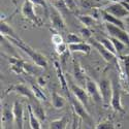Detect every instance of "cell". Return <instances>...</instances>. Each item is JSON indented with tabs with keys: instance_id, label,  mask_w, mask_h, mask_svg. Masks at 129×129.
<instances>
[{
	"instance_id": "obj_1",
	"label": "cell",
	"mask_w": 129,
	"mask_h": 129,
	"mask_svg": "<svg viewBox=\"0 0 129 129\" xmlns=\"http://www.w3.org/2000/svg\"><path fill=\"white\" fill-rule=\"evenodd\" d=\"M0 31H1V36L6 37L12 44H14L16 47H18L24 53H26L27 55L32 59V61L34 62V64L37 67H40V68H47L48 67L49 62H48L47 57L45 55H42L40 52L34 50L33 48H31L29 45L25 44L20 37L17 36L15 31L13 30V28L9 27L5 22H2V21H1Z\"/></svg>"
},
{
	"instance_id": "obj_2",
	"label": "cell",
	"mask_w": 129,
	"mask_h": 129,
	"mask_svg": "<svg viewBox=\"0 0 129 129\" xmlns=\"http://www.w3.org/2000/svg\"><path fill=\"white\" fill-rule=\"evenodd\" d=\"M66 96H67V98H68V100L70 102V105L72 107V112L76 113L83 121H85L86 123H88V125H92L93 121L91 119L89 113L87 112V110H86V106L80 100H78L76 97H74V96L72 95V93H71V91Z\"/></svg>"
},
{
	"instance_id": "obj_3",
	"label": "cell",
	"mask_w": 129,
	"mask_h": 129,
	"mask_svg": "<svg viewBox=\"0 0 129 129\" xmlns=\"http://www.w3.org/2000/svg\"><path fill=\"white\" fill-rule=\"evenodd\" d=\"M112 84H113V95L111 100V106L117 113H124V107L122 105V100H121V88L116 73H114V76L112 77Z\"/></svg>"
},
{
	"instance_id": "obj_4",
	"label": "cell",
	"mask_w": 129,
	"mask_h": 129,
	"mask_svg": "<svg viewBox=\"0 0 129 129\" xmlns=\"http://www.w3.org/2000/svg\"><path fill=\"white\" fill-rule=\"evenodd\" d=\"M99 91L102 97V104L104 106L111 105V100H112V95H113V84L112 80L102 78L99 83H98Z\"/></svg>"
},
{
	"instance_id": "obj_5",
	"label": "cell",
	"mask_w": 129,
	"mask_h": 129,
	"mask_svg": "<svg viewBox=\"0 0 129 129\" xmlns=\"http://www.w3.org/2000/svg\"><path fill=\"white\" fill-rule=\"evenodd\" d=\"M22 15L25 19L30 21V22L32 24H34L35 26L40 27L42 25V20L35 14L34 4L32 3L30 0H24V3L22 5Z\"/></svg>"
},
{
	"instance_id": "obj_6",
	"label": "cell",
	"mask_w": 129,
	"mask_h": 129,
	"mask_svg": "<svg viewBox=\"0 0 129 129\" xmlns=\"http://www.w3.org/2000/svg\"><path fill=\"white\" fill-rule=\"evenodd\" d=\"M104 26H105V29L107 31V33H109L110 37H114V38L121 40L129 48V33L125 29H122L120 27L115 26L110 23H105Z\"/></svg>"
},
{
	"instance_id": "obj_7",
	"label": "cell",
	"mask_w": 129,
	"mask_h": 129,
	"mask_svg": "<svg viewBox=\"0 0 129 129\" xmlns=\"http://www.w3.org/2000/svg\"><path fill=\"white\" fill-rule=\"evenodd\" d=\"M49 17L51 20V25L52 28L56 31L62 32L66 30V24L65 21L62 18V15L60 13V10L57 9L56 7H50V13H49Z\"/></svg>"
},
{
	"instance_id": "obj_8",
	"label": "cell",
	"mask_w": 129,
	"mask_h": 129,
	"mask_svg": "<svg viewBox=\"0 0 129 129\" xmlns=\"http://www.w3.org/2000/svg\"><path fill=\"white\" fill-rule=\"evenodd\" d=\"M102 8L104 10H106L109 14L113 15L114 17H116L118 19H123V18H128L129 17V12L124 7V5L119 1L110 2V4L105 5Z\"/></svg>"
},
{
	"instance_id": "obj_9",
	"label": "cell",
	"mask_w": 129,
	"mask_h": 129,
	"mask_svg": "<svg viewBox=\"0 0 129 129\" xmlns=\"http://www.w3.org/2000/svg\"><path fill=\"white\" fill-rule=\"evenodd\" d=\"M69 89L72 93V95L76 97L78 100H80L85 106H87L89 103V94L87 93V90L86 88L82 87V86L78 85V84H74L69 82Z\"/></svg>"
},
{
	"instance_id": "obj_10",
	"label": "cell",
	"mask_w": 129,
	"mask_h": 129,
	"mask_svg": "<svg viewBox=\"0 0 129 129\" xmlns=\"http://www.w3.org/2000/svg\"><path fill=\"white\" fill-rule=\"evenodd\" d=\"M10 92L17 93V94H19L21 96H23V97H26L29 100L35 99V96H34L33 92H32V89L29 88L28 86L24 85V84H15V85H12L5 91V94H8Z\"/></svg>"
},
{
	"instance_id": "obj_11",
	"label": "cell",
	"mask_w": 129,
	"mask_h": 129,
	"mask_svg": "<svg viewBox=\"0 0 129 129\" xmlns=\"http://www.w3.org/2000/svg\"><path fill=\"white\" fill-rule=\"evenodd\" d=\"M13 112L15 117V124L17 129H24V105L23 102L17 99L13 104Z\"/></svg>"
},
{
	"instance_id": "obj_12",
	"label": "cell",
	"mask_w": 129,
	"mask_h": 129,
	"mask_svg": "<svg viewBox=\"0 0 129 129\" xmlns=\"http://www.w3.org/2000/svg\"><path fill=\"white\" fill-rule=\"evenodd\" d=\"M86 90L89 96L93 99V101L97 104H102V97L99 91L98 84H96L94 81H92L89 77L87 78V83H86Z\"/></svg>"
},
{
	"instance_id": "obj_13",
	"label": "cell",
	"mask_w": 129,
	"mask_h": 129,
	"mask_svg": "<svg viewBox=\"0 0 129 129\" xmlns=\"http://www.w3.org/2000/svg\"><path fill=\"white\" fill-rule=\"evenodd\" d=\"M14 122H15V117H14V112H13V106L4 104L1 111L2 129H13Z\"/></svg>"
},
{
	"instance_id": "obj_14",
	"label": "cell",
	"mask_w": 129,
	"mask_h": 129,
	"mask_svg": "<svg viewBox=\"0 0 129 129\" xmlns=\"http://www.w3.org/2000/svg\"><path fill=\"white\" fill-rule=\"evenodd\" d=\"M72 77L74 81L77 82L78 85L82 86V87H86V83H87V74H86L84 68L80 64L79 61L73 60V67H72Z\"/></svg>"
},
{
	"instance_id": "obj_15",
	"label": "cell",
	"mask_w": 129,
	"mask_h": 129,
	"mask_svg": "<svg viewBox=\"0 0 129 129\" xmlns=\"http://www.w3.org/2000/svg\"><path fill=\"white\" fill-rule=\"evenodd\" d=\"M89 40H90V45L100 54V56H101L106 62L113 63V62H115V61L117 60V57H118V56L114 55V54L111 53L110 51H107L98 40H95V39H92V38L89 39Z\"/></svg>"
},
{
	"instance_id": "obj_16",
	"label": "cell",
	"mask_w": 129,
	"mask_h": 129,
	"mask_svg": "<svg viewBox=\"0 0 129 129\" xmlns=\"http://www.w3.org/2000/svg\"><path fill=\"white\" fill-rule=\"evenodd\" d=\"M54 68L56 70V73H57V77H58V80L60 82V85H61V89L65 92V94H69L70 93V89H69V84L67 83V80L65 78V76L63 74V71H62V68H61V65L58 61H54Z\"/></svg>"
},
{
	"instance_id": "obj_17",
	"label": "cell",
	"mask_w": 129,
	"mask_h": 129,
	"mask_svg": "<svg viewBox=\"0 0 129 129\" xmlns=\"http://www.w3.org/2000/svg\"><path fill=\"white\" fill-rule=\"evenodd\" d=\"M30 104L32 107V111H33L35 117L40 121V122H45L47 119V116H46V112L42 104L40 103V101L38 99H33V100H30Z\"/></svg>"
},
{
	"instance_id": "obj_18",
	"label": "cell",
	"mask_w": 129,
	"mask_h": 129,
	"mask_svg": "<svg viewBox=\"0 0 129 129\" xmlns=\"http://www.w3.org/2000/svg\"><path fill=\"white\" fill-rule=\"evenodd\" d=\"M68 49L69 52L71 53H82L85 55H88L90 54L91 50H92V46L88 42H79V44H71L68 45Z\"/></svg>"
},
{
	"instance_id": "obj_19",
	"label": "cell",
	"mask_w": 129,
	"mask_h": 129,
	"mask_svg": "<svg viewBox=\"0 0 129 129\" xmlns=\"http://www.w3.org/2000/svg\"><path fill=\"white\" fill-rule=\"evenodd\" d=\"M51 103L55 110H62L66 105V99L56 90H53L51 94Z\"/></svg>"
},
{
	"instance_id": "obj_20",
	"label": "cell",
	"mask_w": 129,
	"mask_h": 129,
	"mask_svg": "<svg viewBox=\"0 0 129 129\" xmlns=\"http://www.w3.org/2000/svg\"><path fill=\"white\" fill-rule=\"evenodd\" d=\"M8 61L10 63V70L13 72H15L16 74H22V73H25V69H24V66H25V62L23 59H19V58H16V57H9L8 58Z\"/></svg>"
},
{
	"instance_id": "obj_21",
	"label": "cell",
	"mask_w": 129,
	"mask_h": 129,
	"mask_svg": "<svg viewBox=\"0 0 129 129\" xmlns=\"http://www.w3.org/2000/svg\"><path fill=\"white\" fill-rule=\"evenodd\" d=\"M101 18L103 19V21L105 23H110V24H113L115 26H118V27H120L122 29H125V24L124 22L121 20V19H118L116 17H114L113 15L109 14L106 12V10H104L103 8L101 9Z\"/></svg>"
},
{
	"instance_id": "obj_22",
	"label": "cell",
	"mask_w": 129,
	"mask_h": 129,
	"mask_svg": "<svg viewBox=\"0 0 129 129\" xmlns=\"http://www.w3.org/2000/svg\"><path fill=\"white\" fill-rule=\"evenodd\" d=\"M27 112H28V117H29V126H30V129H41L40 121L35 117L33 111H32V107H31L30 103L27 104Z\"/></svg>"
},
{
	"instance_id": "obj_23",
	"label": "cell",
	"mask_w": 129,
	"mask_h": 129,
	"mask_svg": "<svg viewBox=\"0 0 129 129\" xmlns=\"http://www.w3.org/2000/svg\"><path fill=\"white\" fill-rule=\"evenodd\" d=\"M68 124V118L66 116H63L59 119L53 120L50 123V129H66Z\"/></svg>"
},
{
	"instance_id": "obj_24",
	"label": "cell",
	"mask_w": 129,
	"mask_h": 129,
	"mask_svg": "<svg viewBox=\"0 0 129 129\" xmlns=\"http://www.w3.org/2000/svg\"><path fill=\"white\" fill-rule=\"evenodd\" d=\"M31 89H32V92H33L36 99H38L39 101H45V102L48 101L47 95L45 94L44 91H42V88L40 87V86H38L37 84H32Z\"/></svg>"
},
{
	"instance_id": "obj_25",
	"label": "cell",
	"mask_w": 129,
	"mask_h": 129,
	"mask_svg": "<svg viewBox=\"0 0 129 129\" xmlns=\"http://www.w3.org/2000/svg\"><path fill=\"white\" fill-rule=\"evenodd\" d=\"M98 41L100 42V44H101L107 51H110L111 53L114 54V55L118 56L117 51H116V49H115V46H114V44H113L111 37H100Z\"/></svg>"
},
{
	"instance_id": "obj_26",
	"label": "cell",
	"mask_w": 129,
	"mask_h": 129,
	"mask_svg": "<svg viewBox=\"0 0 129 129\" xmlns=\"http://www.w3.org/2000/svg\"><path fill=\"white\" fill-rule=\"evenodd\" d=\"M78 19L84 26L87 27H91L95 24V19L90 15H78Z\"/></svg>"
},
{
	"instance_id": "obj_27",
	"label": "cell",
	"mask_w": 129,
	"mask_h": 129,
	"mask_svg": "<svg viewBox=\"0 0 129 129\" xmlns=\"http://www.w3.org/2000/svg\"><path fill=\"white\" fill-rule=\"evenodd\" d=\"M111 39H112V41H113L114 46H115V49H116V51H117L118 56H120L121 54H122V52H123L126 48H128V47L124 44V42H122V41L119 40V39L114 38V37H111Z\"/></svg>"
},
{
	"instance_id": "obj_28",
	"label": "cell",
	"mask_w": 129,
	"mask_h": 129,
	"mask_svg": "<svg viewBox=\"0 0 129 129\" xmlns=\"http://www.w3.org/2000/svg\"><path fill=\"white\" fill-rule=\"evenodd\" d=\"M119 58L123 64V69L125 71L127 80L129 81V54H127V55H120Z\"/></svg>"
},
{
	"instance_id": "obj_29",
	"label": "cell",
	"mask_w": 129,
	"mask_h": 129,
	"mask_svg": "<svg viewBox=\"0 0 129 129\" xmlns=\"http://www.w3.org/2000/svg\"><path fill=\"white\" fill-rule=\"evenodd\" d=\"M66 40H67V45L79 44V42H83L84 41V39L82 38L81 35H77L74 33H68L67 37H66Z\"/></svg>"
},
{
	"instance_id": "obj_30",
	"label": "cell",
	"mask_w": 129,
	"mask_h": 129,
	"mask_svg": "<svg viewBox=\"0 0 129 129\" xmlns=\"http://www.w3.org/2000/svg\"><path fill=\"white\" fill-rule=\"evenodd\" d=\"M30 1L34 4V6H40L45 9V14L47 17H49V13H50V7L47 4L46 0H30Z\"/></svg>"
},
{
	"instance_id": "obj_31",
	"label": "cell",
	"mask_w": 129,
	"mask_h": 129,
	"mask_svg": "<svg viewBox=\"0 0 129 129\" xmlns=\"http://www.w3.org/2000/svg\"><path fill=\"white\" fill-rule=\"evenodd\" d=\"M80 35L82 36L83 39H86V40H89L92 38V30L90 29V27H87V26H84L80 29Z\"/></svg>"
},
{
	"instance_id": "obj_32",
	"label": "cell",
	"mask_w": 129,
	"mask_h": 129,
	"mask_svg": "<svg viewBox=\"0 0 129 129\" xmlns=\"http://www.w3.org/2000/svg\"><path fill=\"white\" fill-rule=\"evenodd\" d=\"M95 129H116V128L112 120H104V121H101L99 124H97Z\"/></svg>"
},
{
	"instance_id": "obj_33",
	"label": "cell",
	"mask_w": 129,
	"mask_h": 129,
	"mask_svg": "<svg viewBox=\"0 0 129 129\" xmlns=\"http://www.w3.org/2000/svg\"><path fill=\"white\" fill-rule=\"evenodd\" d=\"M55 51H56V53L58 54L59 56H62L63 54H65L67 51H69V49H68V45L65 44V42H63V44H61V45L55 46Z\"/></svg>"
},
{
	"instance_id": "obj_34",
	"label": "cell",
	"mask_w": 129,
	"mask_h": 129,
	"mask_svg": "<svg viewBox=\"0 0 129 129\" xmlns=\"http://www.w3.org/2000/svg\"><path fill=\"white\" fill-rule=\"evenodd\" d=\"M52 42L54 46H58V45H61L64 42V39H63V36L59 33H54L52 35Z\"/></svg>"
},
{
	"instance_id": "obj_35",
	"label": "cell",
	"mask_w": 129,
	"mask_h": 129,
	"mask_svg": "<svg viewBox=\"0 0 129 129\" xmlns=\"http://www.w3.org/2000/svg\"><path fill=\"white\" fill-rule=\"evenodd\" d=\"M79 121H80V117L73 113V120H72V125H71V129H78L79 126Z\"/></svg>"
},
{
	"instance_id": "obj_36",
	"label": "cell",
	"mask_w": 129,
	"mask_h": 129,
	"mask_svg": "<svg viewBox=\"0 0 129 129\" xmlns=\"http://www.w3.org/2000/svg\"><path fill=\"white\" fill-rule=\"evenodd\" d=\"M64 1H65V3H66V5H67L69 10H73L74 8L77 7V4H76V2H74L73 0H64Z\"/></svg>"
},
{
	"instance_id": "obj_37",
	"label": "cell",
	"mask_w": 129,
	"mask_h": 129,
	"mask_svg": "<svg viewBox=\"0 0 129 129\" xmlns=\"http://www.w3.org/2000/svg\"><path fill=\"white\" fill-rule=\"evenodd\" d=\"M36 82H37V85H38V86H40L41 88H44L45 86L47 85V82H46V80H45L44 78H42V77H38Z\"/></svg>"
},
{
	"instance_id": "obj_38",
	"label": "cell",
	"mask_w": 129,
	"mask_h": 129,
	"mask_svg": "<svg viewBox=\"0 0 129 129\" xmlns=\"http://www.w3.org/2000/svg\"><path fill=\"white\" fill-rule=\"evenodd\" d=\"M119 2H121V3L124 5V7L129 12V3H128V2H125V1H119Z\"/></svg>"
},
{
	"instance_id": "obj_39",
	"label": "cell",
	"mask_w": 129,
	"mask_h": 129,
	"mask_svg": "<svg viewBox=\"0 0 129 129\" xmlns=\"http://www.w3.org/2000/svg\"><path fill=\"white\" fill-rule=\"evenodd\" d=\"M82 123H83V120L80 118V121H79V126H78V129H82Z\"/></svg>"
},
{
	"instance_id": "obj_40",
	"label": "cell",
	"mask_w": 129,
	"mask_h": 129,
	"mask_svg": "<svg viewBox=\"0 0 129 129\" xmlns=\"http://www.w3.org/2000/svg\"><path fill=\"white\" fill-rule=\"evenodd\" d=\"M110 2H115V1H119V0H109Z\"/></svg>"
},
{
	"instance_id": "obj_41",
	"label": "cell",
	"mask_w": 129,
	"mask_h": 129,
	"mask_svg": "<svg viewBox=\"0 0 129 129\" xmlns=\"http://www.w3.org/2000/svg\"><path fill=\"white\" fill-rule=\"evenodd\" d=\"M119 1H125V2H128L129 3V0H119Z\"/></svg>"
}]
</instances>
